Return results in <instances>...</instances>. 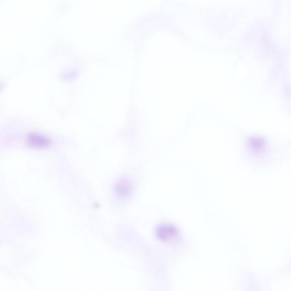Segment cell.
Listing matches in <instances>:
<instances>
[{
    "label": "cell",
    "instance_id": "obj_2",
    "mask_svg": "<svg viewBox=\"0 0 291 291\" xmlns=\"http://www.w3.org/2000/svg\"><path fill=\"white\" fill-rule=\"evenodd\" d=\"M133 185L129 179L123 178L119 180L115 183L114 190L117 196L120 198L128 196L132 192Z\"/></svg>",
    "mask_w": 291,
    "mask_h": 291
},
{
    "label": "cell",
    "instance_id": "obj_1",
    "mask_svg": "<svg viewBox=\"0 0 291 291\" xmlns=\"http://www.w3.org/2000/svg\"><path fill=\"white\" fill-rule=\"evenodd\" d=\"M157 238L162 241H169L176 238L178 235V231L174 225L168 223L162 224L155 228Z\"/></svg>",
    "mask_w": 291,
    "mask_h": 291
},
{
    "label": "cell",
    "instance_id": "obj_4",
    "mask_svg": "<svg viewBox=\"0 0 291 291\" xmlns=\"http://www.w3.org/2000/svg\"><path fill=\"white\" fill-rule=\"evenodd\" d=\"M248 142L250 147L254 150L261 149L265 144L264 139L258 136L251 137L249 139Z\"/></svg>",
    "mask_w": 291,
    "mask_h": 291
},
{
    "label": "cell",
    "instance_id": "obj_3",
    "mask_svg": "<svg viewBox=\"0 0 291 291\" xmlns=\"http://www.w3.org/2000/svg\"><path fill=\"white\" fill-rule=\"evenodd\" d=\"M28 144L30 146L36 148H44L50 143L49 139L39 134L32 133L29 134L27 138Z\"/></svg>",
    "mask_w": 291,
    "mask_h": 291
}]
</instances>
